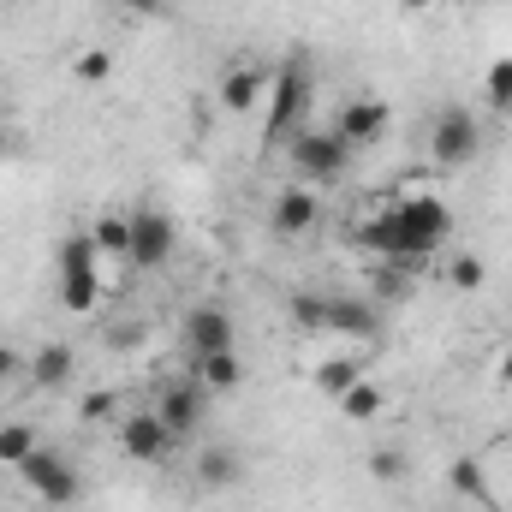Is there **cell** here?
Wrapping results in <instances>:
<instances>
[{
    "mask_svg": "<svg viewBox=\"0 0 512 512\" xmlns=\"http://www.w3.org/2000/svg\"><path fill=\"white\" fill-rule=\"evenodd\" d=\"M0 155H6V131H0Z\"/></svg>",
    "mask_w": 512,
    "mask_h": 512,
    "instance_id": "35",
    "label": "cell"
},
{
    "mask_svg": "<svg viewBox=\"0 0 512 512\" xmlns=\"http://www.w3.org/2000/svg\"><path fill=\"white\" fill-rule=\"evenodd\" d=\"M370 471H376L382 483H399V477H405V453H399V447H376V453H370Z\"/></svg>",
    "mask_w": 512,
    "mask_h": 512,
    "instance_id": "28",
    "label": "cell"
},
{
    "mask_svg": "<svg viewBox=\"0 0 512 512\" xmlns=\"http://www.w3.org/2000/svg\"><path fill=\"white\" fill-rule=\"evenodd\" d=\"M24 376L42 387V393H54V387H66L78 376V358H72V346H60V340H42L36 352H24Z\"/></svg>",
    "mask_w": 512,
    "mask_h": 512,
    "instance_id": "14",
    "label": "cell"
},
{
    "mask_svg": "<svg viewBox=\"0 0 512 512\" xmlns=\"http://www.w3.org/2000/svg\"><path fill=\"white\" fill-rule=\"evenodd\" d=\"M495 382L512 393V346H501V358H495Z\"/></svg>",
    "mask_w": 512,
    "mask_h": 512,
    "instance_id": "32",
    "label": "cell"
},
{
    "mask_svg": "<svg viewBox=\"0 0 512 512\" xmlns=\"http://www.w3.org/2000/svg\"><path fill=\"white\" fill-rule=\"evenodd\" d=\"M221 108H227V114H256V108H268V72H262L256 60H233V66L221 72Z\"/></svg>",
    "mask_w": 512,
    "mask_h": 512,
    "instance_id": "12",
    "label": "cell"
},
{
    "mask_svg": "<svg viewBox=\"0 0 512 512\" xmlns=\"http://www.w3.org/2000/svg\"><path fill=\"white\" fill-rule=\"evenodd\" d=\"M197 477H203V489H233V483L245 477V459H239V447H227V441L203 447V453H197Z\"/></svg>",
    "mask_w": 512,
    "mask_h": 512,
    "instance_id": "17",
    "label": "cell"
},
{
    "mask_svg": "<svg viewBox=\"0 0 512 512\" xmlns=\"http://www.w3.org/2000/svg\"><path fill=\"white\" fill-rule=\"evenodd\" d=\"M120 6H126L131 18H167V6H173V0H120Z\"/></svg>",
    "mask_w": 512,
    "mask_h": 512,
    "instance_id": "30",
    "label": "cell"
},
{
    "mask_svg": "<svg viewBox=\"0 0 512 512\" xmlns=\"http://www.w3.org/2000/svg\"><path fill=\"white\" fill-rule=\"evenodd\" d=\"M465 6H471V0H465Z\"/></svg>",
    "mask_w": 512,
    "mask_h": 512,
    "instance_id": "36",
    "label": "cell"
},
{
    "mask_svg": "<svg viewBox=\"0 0 512 512\" xmlns=\"http://www.w3.org/2000/svg\"><path fill=\"white\" fill-rule=\"evenodd\" d=\"M447 483L471 501V507H483V512H495V489H489V477H483V465L477 459H459L453 471H447Z\"/></svg>",
    "mask_w": 512,
    "mask_h": 512,
    "instance_id": "21",
    "label": "cell"
},
{
    "mask_svg": "<svg viewBox=\"0 0 512 512\" xmlns=\"http://www.w3.org/2000/svg\"><path fill=\"white\" fill-rule=\"evenodd\" d=\"M316 215H322V203H316V191L292 179L286 191H274V209H268V227H274L280 239H304V233L316 227Z\"/></svg>",
    "mask_w": 512,
    "mask_h": 512,
    "instance_id": "10",
    "label": "cell"
},
{
    "mask_svg": "<svg viewBox=\"0 0 512 512\" xmlns=\"http://www.w3.org/2000/svg\"><path fill=\"white\" fill-rule=\"evenodd\" d=\"M405 292H411V274H399V268H382V274H376V298H405Z\"/></svg>",
    "mask_w": 512,
    "mask_h": 512,
    "instance_id": "29",
    "label": "cell"
},
{
    "mask_svg": "<svg viewBox=\"0 0 512 512\" xmlns=\"http://www.w3.org/2000/svg\"><path fill=\"white\" fill-rule=\"evenodd\" d=\"M114 411H120V399H114L108 387H90V393L78 399V417H84V423H108Z\"/></svg>",
    "mask_w": 512,
    "mask_h": 512,
    "instance_id": "27",
    "label": "cell"
},
{
    "mask_svg": "<svg viewBox=\"0 0 512 512\" xmlns=\"http://www.w3.org/2000/svg\"><path fill=\"white\" fill-rule=\"evenodd\" d=\"M173 245H179V233H173V215L167 209H131V268L137 274H155V268H167L173 262Z\"/></svg>",
    "mask_w": 512,
    "mask_h": 512,
    "instance_id": "5",
    "label": "cell"
},
{
    "mask_svg": "<svg viewBox=\"0 0 512 512\" xmlns=\"http://www.w3.org/2000/svg\"><path fill=\"white\" fill-rule=\"evenodd\" d=\"M334 131L352 143V149H364V143H376L387 131V102L382 96H352L340 114H334Z\"/></svg>",
    "mask_w": 512,
    "mask_h": 512,
    "instance_id": "13",
    "label": "cell"
},
{
    "mask_svg": "<svg viewBox=\"0 0 512 512\" xmlns=\"http://www.w3.org/2000/svg\"><path fill=\"white\" fill-rule=\"evenodd\" d=\"M18 483L42 501V507H72L78 495H84V477H78V465L66 459V453H54V447H36L24 465H18Z\"/></svg>",
    "mask_w": 512,
    "mask_h": 512,
    "instance_id": "3",
    "label": "cell"
},
{
    "mask_svg": "<svg viewBox=\"0 0 512 512\" xmlns=\"http://www.w3.org/2000/svg\"><path fill=\"white\" fill-rule=\"evenodd\" d=\"M197 382L209 387V393H233V387L245 382V364H239V352H215V358H197Z\"/></svg>",
    "mask_w": 512,
    "mask_h": 512,
    "instance_id": "20",
    "label": "cell"
},
{
    "mask_svg": "<svg viewBox=\"0 0 512 512\" xmlns=\"http://www.w3.org/2000/svg\"><path fill=\"white\" fill-rule=\"evenodd\" d=\"M36 447H42V441H36V429H30V423H18V417H12V423H0V465H6V471H18Z\"/></svg>",
    "mask_w": 512,
    "mask_h": 512,
    "instance_id": "23",
    "label": "cell"
},
{
    "mask_svg": "<svg viewBox=\"0 0 512 512\" xmlns=\"http://www.w3.org/2000/svg\"><path fill=\"white\" fill-rule=\"evenodd\" d=\"M483 102H489L495 114H512V54L483 72Z\"/></svg>",
    "mask_w": 512,
    "mask_h": 512,
    "instance_id": "25",
    "label": "cell"
},
{
    "mask_svg": "<svg viewBox=\"0 0 512 512\" xmlns=\"http://www.w3.org/2000/svg\"><path fill=\"white\" fill-rule=\"evenodd\" d=\"M322 334H340V340H352V346H370V340H382V310H376L370 298H328Z\"/></svg>",
    "mask_w": 512,
    "mask_h": 512,
    "instance_id": "9",
    "label": "cell"
},
{
    "mask_svg": "<svg viewBox=\"0 0 512 512\" xmlns=\"http://www.w3.org/2000/svg\"><path fill=\"white\" fill-rule=\"evenodd\" d=\"M447 286L453 292H483L489 286V262L477 251H447Z\"/></svg>",
    "mask_w": 512,
    "mask_h": 512,
    "instance_id": "22",
    "label": "cell"
},
{
    "mask_svg": "<svg viewBox=\"0 0 512 512\" xmlns=\"http://www.w3.org/2000/svg\"><path fill=\"white\" fill-rule=\"evenodd\" d=\"M90 239H96V251L102 256L126 262L131 256V209H108V215H96V221H90Z\"/></svg>",
    "mask_w": 512,
    "mask_h": 512,
    "instance_id": "18",
    "label": "cell"
},
{
    "mask_svg": "<svg viewBox=\"0 0 512 512\" xmlns=\"http://www.w3.org/2000/svg\"><path fill=\"white\" fill-rule=\"evenodd\" d=\"M387 209H393V221H399L429 256L441 251L447 233H453V209H447L435 191H411V197H399V203H387Z\"/></svg>",
    "mask_w": 512,
    "mask_h": 512,
    "instance_id": "6",
    "label": "cell"
},
{
    "mask_svg": "<svg viewBox=\"0 0 512 512\" xmlns=\"http://www.w3.org/2000/svg\"><path fill=\"white\" fill-rule=\"evenodd\" d=\"M0 6H30V0H0Z\"/></svg>",
    "mask_w": 512,
    "mask_h": 512,
    "instance_id": "34",
    "label": "cell"
},
{
    "mask_svg": "<svg viewBox=\"0 0 512 512\" xmlns=\"http://www.w3.org/2000/svg\"><path fill=\"white\" fill-rule=\"evenodd\" d=\"M72 78L78 84H108L114 78V48H78L72 54Z\"/></svg>",
    "mask_w": 512,
    "mask_h": 512,
    "instance_id": "24",
    "label": "cell"
},
{
    "mask_svg": "<svg viewBox=\"0 0 512 512\" xmlns=\"http://www.w3.org/2000/svg\"><path fill=\"white\" fill-rule=\"evenodd\" d=\"M334 405H340V417H346V423H370V417H382L387 393H382L376 382H370V376H364V382H352V387H346V393H340Z\"/></svg>",
    "mask_w": 512,
    "mask_h": 512,
    "instance_id": "19",
    "label": "cell"
},
{
    "mask_svg": "<svg viewBox=\"0 0 512 512\" xmlns=\"http://www.w3.org/2000/svg\"><path fill=\"white\" fill-rule=\"evenodd\" d=\"M310 66L304 60H286L268 84V143H286L298 126H310Z\"/></svg>",
    "mask_w": 512,
    "mask_h": 512,
    "instance_id": "2",
    "label": "cell"
},
{
    "mask_svg": "<svg viewBox=\"0 0 512 512\" xmlns=\"http://www.w3.org/2000/svg\"><path fill=\"white\" fill-rule=\"evenodd\" d=\"M477 149H483V126H477L471 108H441V114H435V126H429V161H435L441 173L471 167Z\"/></svg>",
    "mask_w": 512,
    "mask_h": 512,
    "instance_id": "4",
    "label": "cell"
},
{
    "mask_svg": "<svg viewBox=\"0 0 512 512\" xmlns=\"http://www.w3.org/2000/svg\"><path fill=\"white\" fill-rule=\"evenodd\" d=\"M322 310H328V298H316V292H298V298H292V322H298L304 334H322Z\"/></svg>",
    "mask_w": 512,
    "mask_h": 512,
    "instance_id": "26",
    "label": "cell"
},
{
    "mask_svg": "<svg viewBox=\"0 0 512 512\" xmlns=\"http://www.w3.org/2000/svg\"><path fill=\"white\" fill-rule=\"evenodd\" d=\"M60 304L72 316H90L102 304V268H60Z\"/></svg>",
    "mask_w": 512,
    "mask_h": 512,
    "instance_id": "16",
    "label": "cell"
},
{
    "mask_svg": "<svg viewBox=\"0 0 512 512\" xmlns=\"http://www.w3.org/2000/svg\"><path fill=\"white\" fill-rule=\"evenodd\" d=\"M173 447H179V435L161 423V411H155V405L120 417V453H126L131 465H167V459H173Z\"/></svg>",
    "mask_w": 512,
    "mask_h": 512,
    "instance_id": "7",
    "label": "cell"
},
{
    "mask_svg": "<svg viewBox=\"0 0 512 512\" xmlns=\"http://www.w3.org/2000/svg\"><path fill=\"white\" fill-rule=\"evenodd\" d=\"M399 6H405V12H429L435 0H399Z\"/></svg>",
    "mask_w": 512,
    "mask_h": 512,
    "instance_id": "33",
    "label": "cell"
},
{
    "mask_svg": "<svg viewBox=\"0 0 512 512\" xmlns=\"http://www.w3.org/2000/svg\"><path fill=\"white\" fill-rule=\"evenodd\" d=\"M286 161H292V173H298V185H334L346 167H352V143L340 137L334 126H298L286 137Z\"/></svg>",
    "mask_w": 512,
    "mask_h": 512,
    "instance_id": "1",
    "label": "cell"
},
{
    "mask_svg": "<svg viewBox=\"0 0 512 512\" xmlns=\"http://www.w3.org/2000/svg\"><path fill=\"white\" fill-rule=\"evenodd\" d=\"M352 382H364V358H358V346H352V352H334V358H322V364L310 370V387H316L322 399H340Z\"/></svg>",
    "mask_w": 512,
    "mask_h": 512,
    "instance_id": "15",
    "label": "cell"
},
{
    "mask_svg": "<svg viewBox=\"0 0 512 512\" xmlns=\"http://www.w3.org/2000/svg\"><path fill=\"white\" fill-rule=\"evenodd\" d=\"M18 370H24V358H18V352H12V346H0V382H12V376H18Z\"/></svg>",
    "mask_w": 512,
    "mask_h": 512,
    "instance_id": "31",
    "label": "cell"
},
{
    "mask_svg": "<svg viewBox=\"0 0 512 512\" xmlns=\"http://www.w3.org/2000/svg\"><path fill=\"white\" fill-rule=\"evenodd\" d=\"M209 399H215V393L191 376V382H167V387H161V393H155V411H161V423L185 441V435H197V429H203Z\"/></svg>",
    "mask_w": 512,
    "mask_h": 512,
    "instance_id": "8",
    "label": "cell"
},
{
    "mask_svg": "<svg viewBox=\"0 0 512 512\" xmlns=\"http://www.w3.org/2000/svg\"><path fill=\"white\" fill-rule=\"evenodd\" d=\"M185 352L191 358H215V352H233V316L221 304H197L185 316Z\"/></svg>",
    "mask_w": 512,
    "mask_h": 512,
    "instance_id": "11",
    "label": "cell"
}]
</instances>
